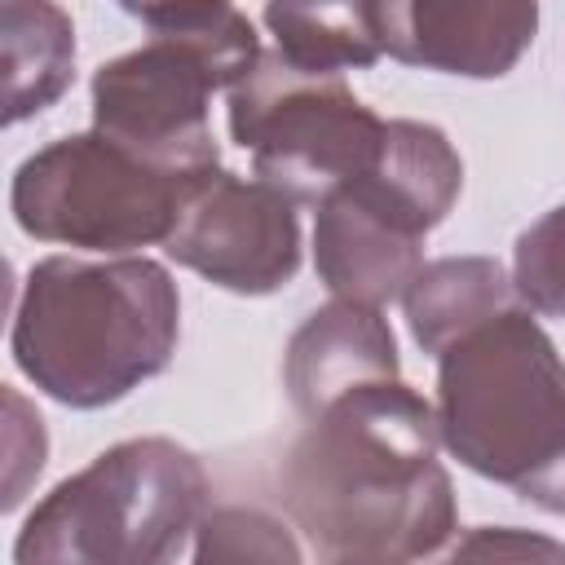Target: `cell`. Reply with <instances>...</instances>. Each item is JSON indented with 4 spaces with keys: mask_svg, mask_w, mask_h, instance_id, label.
I'll use <instances>...</instances> for the list:
<instances>
[{
    "mask_svg": "<svg viewBox=\"0 0 565 565\" xmlns=\"http://www.w3.org/2000/svg\"><path fill=\"white\" fill-rule=\"evenodd\" d=\"M207 512L203 463L168 437H132L57 481L18 530L13 561L154 565L172 561Z\"/></svg>",
    "mask_w": 565,
    "mask_h": 565,
    "instance_id": "4",
    "label": "cell"
},
{
    "mask_svg": "<svg viewBox=\"0 0 565 565\" xmlns=\"http://www.w3.org/2000/svg\"><path fill=\"white\" fill-rule=\"evenodd\" d=\"M194 177L150 163L93 128L26 154L13 172L9 207L18 230L40 243L128 256L168 238Z\"/></svg>",
    "mask_w": 565,
    "mask_h": 565,
    "instance_id": "8",
    "label": "cell"
},
{
    "mask_svg": "<svg viewBox=\"0 0 565 565\" xmlns=\"http://www.w3.org/2000/svg\"><path fill=\"white\" fill-rule=\"evenodd\" d=\"M516 282L503 274L499 260L490 256H441L419 265L411 287L402 291L406 327L424 353H441L455 344L463 331L481 327L486 318L503 313L516 305Z\"/></svg>",
    "mask_w": 565,
    "mask_h": 565,
    "instance_id": "12",
    "label": "cell"
},
{
    "mask_svg": "<svg viewBox=\"0 0 565 565\" xmlns=\"http://www.w3.org/2000/svg\"><path fill=\"white\" fill-rule=\"evenodd\" d=\"M4 406H9V481H4V508H18L22 503V490L26 481L40 477L44 468V424L40 415L26 411V402L9 388L4 393Z\"/></svg>",
    "mask_w": 565,
    "mask_h": 565,
    "instance_id": "17",
    "label": "cell"
},
{
    "mask_svg": "<svg viewBox=\"0 0 565 565\" xmlns=\"http://www.w3.org/2000/svg\"><path fill=\"white\" fill-rule=\"evenodd\" d=\"M380 119L340 75L291 66L278 49L230 88V137L252 154L260 181L296 207H318L380 163Z\"/></svg>",
    "mask_w": 565,
    "mask_h": 565,
    "instance_id": "7",
    "label": "cell"
},
{
    "mask_svg": "<svg viewBox=\"0 0 565 565\" xmlns=\"http://www.w3.org/2000/svg\"><path fill=\"white\" fill-rule=\"evenodd\" d=\"M512 282H516V296L534 313L565 318V203L539 216L516 238Z\"/></svg>",
    "mask_w": 565,
    "mask_h": 565,
    "instance_id": "16",
    "label": "cell"
},
{
    "mask_svg": "<svg viewBox=\"0 0 565 565\" xmlns=\"http://www.w3.org/2000/svg\"><path fill=\"white\" fill-rule=\"evenodd\" d=\"M212 4H230V0H119V9L132 13V18H141L150 31L172 26V22H181L190 13H203Z\"/></svg>",
    "mask_w": 565,
    "mask_h": 565,
    "instance_id": "19",
    "label": "cell"
},
{
    "mask_svg": "<svg viewBox=\"0 0 565 565\" xmlns=\"http://www.w3.org/2000/svg\"><path fill=\"white\" fill-rule=\"evenodd\" d=\"M437 428L468 472L565 516V362L525 300L437 353Z\"/></svg>",
    "mask_w": 565,
    "mask_h": 565,
    "instance_id": "3",
    "label": "cell"
},
{
    "mask_svg": "<svg viewBox=\"0 0 565 565\" xmlns=\"http://www.w3.org/2000/svg\"><path fill=\"white\" fill-rule=\"evenodd\" d=\"M75 75V26L53 0H4V124L49 110Z\"/></svg>",
    "mask_w": 565,
    "mask_h": 565,
    "instance_id": "14",
    "label": "cell"
},
{
    "mask_svg": "<svg viewBox=\"0 0 565 565\" xmlns=\"http://www.w3.org/2000/svg\"><path fill=\"white\" fill-rule=\"evenodd\" d=\"M437 450V406L402 375L362 384L305 419L278 468L282 508L322 561L437 556L459 530Z\"/></svg>",
    "mask_w": 565,
    "mask_h": 565,
    "instance_id": "1",
    "label": "cell"
},
{
    "mask_svg": "<svg viewBox=\"0 0 565 565\" xmlns=\"http://www.w3.org/2000/svg\"><path fill=\"white\" fill-rule=\"evenodd\" d=\"M260 35L234 4H212L93 71V128L177 172L221 163L212 93H230L256 62Z\"/></svg>",
    "mask_w": 565,
    "mask_h": 565,
    "instance_id": "6",
    "label": "cell"
},
{
    "mask_svg": "<svg viewBox=\"0 0 565 565\" xmlns=\"http://www.w3.org/2000/svg\"><path fill=\"white\" fill-rule=\"evenodd\" d=\"M163 252L234 296H269L300 269L296 203L260 177L203 168L181 194Z\"/></svg>",
    "mask_w": 565,
    "mask_h": 565,
    "instance_id": "9",
    "label": "cell"
},
{
    "mask_svg": "<svg viewBox=\"0 0 565 565\" xmlns=\"http://www.w3.org/2000/svg\"><path fill=\"white\" fill-rule=\"evenodd\" d=\"M455 556H565L561 543L512 530V525H494V530H477L472 539L455 543Z\"/></svg>",
    "mask_w": 565,
    "mask_h": 565,
    "instance_id": "18",
    "label": "cell"
},
{
    "mask_svg": "<svg viewBox=\"0 0 565 565\" xmlns=\"http://www.w3.org/2000/svg\"><path fill=\"white\" fill-rule=\"evenodd\" d=\"M463 163L441 128L388 119L380 163L313 207V269L340 300H402L424 265V238L446 221Z\"/></svg>",
    "mask_w": 565,
    "mask_h": 565,
    "instance_id": "5",
    "label": "cell"
},
{
    "mask_svg": "<svg viewBox=\"0 0 565 565\" xmlns=\"http://www.w3.org/2000/svg\"><path fill=\"white\" fill-rule=\"evenodd\" d=\"M282 375H287L291 406L309 419L327 402H335L362 384L402 375L393 327L375 305L335 296L331 305L313 309L300 322V331L287 344Z\"/></svg>",
    "mask_w": 565,
    "mask_h": 565,
    "instance_id": "11",
    "label": "cell"
},
{
    "mask_svg": "<svg viewBox=\"0 0 565 565\" xmlns=\"http://www.w3.org/2000/svg\"><path fill=\"white\" fill-rule=\"evenodd\" d=\"M194 561H300V543L260 508H212L194 525Z\"/></svg>",
    "mask_w": 565,
    "mask_h": 565,
    "instance_id": "15",
    "label": "cell"
},
{
    "mask_svg": "<svg viewBox=\"0 0 565 565\" xmlns=\"http://www.w3.org/2000/svg\"><path fill=\"white\" fill-rule=\"evenodd\" d=\"M181 335V296L150 256H49L31 265L9 349L18 371L71 411H102L154 380Z\"/></svg>",
    "mask_w": 565,
    "mask_h": 565,
    "instance_id": "2",
    "label": "cell"
},
{
    "mask_svg": "<svg viewBox=\"0 0 565 565\" xmlns=\"http://www.w3.org/2000/svg\"><path fill=\"white\" fill-rule=\"evenodd\" d=\"M274 49L313 75H344L384 57L375 0H265Z\"/></svg>",
    "mask_w": 565,
    "mask_h": 565,
    "instance_id": "13",
    "label": "cell"
},
{
    "mask_svg": "<svg viewBox=\"0 0 565 565\" xmlns=\"http://www.w3.org/2000/svg\"><path fill=\"white\" fill-rule=\"evenodd\" d=\"M375 31L402 66L499 79L539 35V0H375Z\"/></svg>",
    "mask_w": 565,
    "mask_h": 565,
    "instance_id": "10",
    "label": "cell"
}]
</instances>
